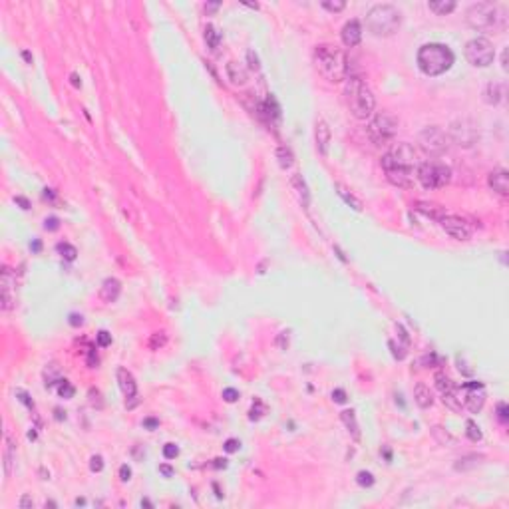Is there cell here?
<instances>
[{
  "instance_id": "obj_10",
  "label": "cell",
  "mask_w": 509,
  "mask_h": 509,
  "mask_svg": "<svg viewBox=\"0 0 509 509\" xmlns=\"http://www.w3.org/2000/svg\"><path fill=\"white\" fill-rule=\"evenodd\" d=\"M493 58H495V50L487 38H474L466 44V60L472 66L487 68L489 64H493Z\"/></svg>"
},
{
  "instance_id": "obj_18",
  "label": "cell",
  "mask_w": 509,
  "mask_h": 509,
  "mask_svg": "<svg viewBox=\"0 0 509 509\" xmlns=\"http://www.w3.org/2000/svg\"><path fill=\"white\" fill-rule=\"evenodd\" d=\"M340 38L344 42V46H358L360 40H362V26L358 20H348L344 26H342V32H340Z\"/></svg>"
},
{
  "instance_id": "obj_40",
  "label": "cell",
  "mask_w": 509,
  "mask_h": 509,
  "mask_svg": "<svg viewBox=\"0 0 509 509\" xmlns=\"http://www.w3.org/2000/svg\"><path fill=\"white\" fill-rule=\"evenodd\" d=\"M90 470L97 474V472H101L104 470V457L101 455H94L92 460H90Z\"/></svg>"
},
{
  "instance_id": "obj_51",
  "label": "cell",
  "mask_w": 509,
  "mask_h": 509,
  "mask_svg": "<svg viewBox=\"0 0 509 509\" xmlns=\"http://www.w3.org/2000/svg\"><path fill=\"white\" fill-rule=\"evenodd\" d=\"M143 426L149 428V430H156L159 426V420H156V418H145V420H143Z\"/></svg>"
},
{
  "instance_id": "obj_16",
  "label": "cell",
  "mask_w": 509,
  "mask_h": 509,
  "mask_svg": "<svg viewBox=\"0 0 509 509\" xmlns=\"http://www.w3.org/2000/svg\"><path fill=\"white\" fill-rule=\"evenodd\" d=\"M330 137H332V133H330V127H328V124H326L322 118H318L317 126H315V139H317L318 154H320L322 158H326V156H328Z\"/></svg>"
},
{
  "instance_id": "obj_58",
  "label": "cell",
  "mask_w": 509,
  "mask_h": 509,
  "mask_svg": "<svg viewBox=\"0 0 509 509\" xmlns=\"http://www.w3.org/2000/svg\"><path fill=\"white\" fill-rule=\"evenodd\" d=\"M501 68L507 70V50H503V54H501Z\"/></svg>"
},
{
  "instance_id": "obj_36",
  "label": "cell",
  "mask_w": 509,
  "mask_h": 509,
  "mask_svg": "<svg viewBox=\"0 0 509 509\" xmlns=\"http://www.w3.org/2000/svg\"><path fill=\"white\" fill-rule=\"evenodd\" d=\"M356 481H358V485H362V487H372V485H374V476H372L370 472H358Z\"/></svg>"
},
{
  "instance_id": "obj_11",
  "label": "cell",
  "mask_w": 509,
  "mask_h": 509,
  "mask_svg": "<svg viewBox=\"0 0 509 509\" xmlns=\"http://www.w3.org/2000/svg\"><path fill=\"white\" fill-rule=\"evenodd\" d=\"M449 141H455L457 145H464V147H472L474 143L477 141L479 137V131H477L476 124L472 120H455L451 126H449Z\"/></svg>"
},
{
  "instance_id": "obj_33",
  "label": "cell",
  "mask_w": 509,
  "mask_h": 509,
  "mask_svg": "<svg viewBox=\"0 0 509 509\" xmlns=\"http://www.w3.org/2000/svg\"><path fill=\"white\" fill-rule=\"evenodd\" d=\"M56 384H58V388H56V390H58L60 398H66V400H68V398H72V396H74V386H72L68 380H58Z\"/></svg>"
},
{
  "instance_id": "obj_4",
  "label": "cell",
  "mask_w": 509,
  "mask_h": 509,
  "mask_svg": "<svg viewBox=\"0 0 509 509\" xmlns=\"http://www.w3.org/2000/svg\"><path fill=\"white\" fill-rule=\"evenodd\" d=\"M468 24L477 32H501L507 26V16L503 8L493 2H477L466 14Z\"/></svg>"
},
{
  "instance_id": "obj_28",
  "label": "cell",
  "mask_w": 509,
  "mask_h": 509,
  "mask_svg": "<svg viewBox=\"0 0 509 509\" xmlns=\"http://www.w3.org/2000/svg\"><path fill=\"white\" fill-rule=\"evenodd\" d=\"M428 8L440 16H445L455 8V2L453 0H432V2H428Z\"/></svg>"
},
{
  "instance_id": "obj_17",
  "label": "cell",
  "mask_w": 509,
  "mask_h": 509,
  "mask_svg": "<svg viewBox=\"0 0 509 509\" xmlns=\"http://www.w3.org/2000/svg\"><path fill=\"white\" fill-rule=\"evenodd\" d=\"M118 384H120V390L124 392V396L127 400L137 398V384H135V378H133V374L129 370L118 368Z\"/></svg>"
},
{
  "instance_id": "obj_42",
  "label": "cell",
  "mask_w": 509,
  "mask_h": 509,
  "mask_svg": "<svg viewBox=\"0 0 509 509\" xmlns=\"http://www.w3.org/2000/svg\"><path fill=\"white\" fill-rule=\"evenodd\" d=\"M223 447H225V451H227V453H235V451L241 447V442H239V440H235V438H231V440H227V442H225Z\"/></svg>"
},
{
  "instance_id": "obj_35",
  "label": "cell",
  "mask_w": 509,
  "mask_h": 509,
  "mask_svg": "<svg viewBox=\"0 0 509 509\" xmlns=\"http://www.w3.org/2000/svg\"><path fill=\"white\" fill-rule=\"evenodd\" d=\"M468 438L472 440V442H479L481 440V432H479V428H477V424L474 420H468Z\"/></svg>"
},
{
  "instance_id": "obj_31",
  "label": "cell",
  "mask_w": 509,
  "mask_h": 509,
  "mask_svg": "<svg viewBox=\"0 0 509 509\" xmlns=\"http://www.w3.org/2000/svg\"><path fill=\"white\" fill-rule=\"evenodd\" d=\"M277 159H279V163H281L283 169L292 167V163H294V156H292L290 147H286V145H281V147L277 149Z\"/></svg>"
},
{
  "instance_id": "obj_37",
  "label": "cell",
  "mask_w": 509,
  "mask_h": 509,
  "mask_svg": "<svg viewBox=\"0 0 509 509\" xmlns=\"http://www.w3.org/2000/svg\"><path fill=\"white\" fill-rule=\"evenodd\" d=\"M322 6L326 8V10H330V12H340V10H344V6H346V2L344 0H324L322 2Z\"/></svg>"
},
{
  "instance_id": "obj_38",
  "label": "cell",
  "mask_w": 509,
  "mask_h": 509,
  "mask_svg": "<svg viewBox=\"0 0 509 509\" xmlns=\"http://www.w3.org/2000/svg\"><path fill=\"white\" fill-rule=\"evenodd\" d=\"M177 455H179V447L175 444L163 445V457H165V460H175Z\"/></svg>"
},
{
  "instance_id": "obj_30",
  "label": "cell",
  "mask_w": 509,
  "mask_h": 509,
  "mask_svg": "<svg viewBox=\"0 0 509 509\" xmlns=\"http://www.w3.org/2000/svg\"><path fill=\"white\" fill-rule=\"evenodd\" d=\"M205 42L211 50H217L219 48V42H221V32L217 30L213 24H207L205 26Z\"/></svg>"
},
{
  "instance_id": "obj_60",
  "label": "cell",
  "mask_w": 509,
  "mask_h": 509,
  "mask_svg": "<svg viewBox=\"0 0 509 509\" xmlns=\"http://www.w3.org/2000/svg\"><path fill=\"white\" fill-rule=\"evenodd\" d=\"M22 56H24V60L28 64H32V56H30V52H22Z\"/></svg>"
},
{
  "instance_id": "obj_56",
  "label": "cell",
  "mask_w": 509,
  "mask_h": 509,
  "mask_svg": "<svg viewBox=\"0 0 509 509\" xmlns=\"http://www.w3.org/2000/svg\"><path fill=\"white\" fill-rule=\"evenodd\" d=\"M219 8V2H211V4H205V10L207 12H213V10H217Z\"/></svg>"
},
{
  "instance_id": "obj_25",
  "label": "cell",
  "mask_w": 509,
  "mask_h": 509,
  "mask_svg": "<svg viewBox=\"0 0 509 509\" xmlns=\"http://www.w3.org/2000/svg\"><path fill=\"white\" fill-rule=\"evenodd\" d=\"M503 95H505V90H503V84H499V82H491L483 90V99L489 106H497L503 99Z\"/></svg>"
},
{
  "instance_id": "obj_24",
  "label": "cell",
  "mask_w": 509,
  "mask_h": 509,
  "mask_svg": "<svg viewBox=\"0 0 509 509\" xmlns=\"http://www.w3.org/2000/svg\"><path fill=\"white\" fill-rule=\"evenodd\" d=\"M227 76L235 86H245L249 80V72L243 64L239 62H229L227 64Z\"/></svg>"
},
{
  "instance_id": "obj_45",
  "label": "cell",
  "mask_w": 509,
  "mask_h": 509,
  "mask_svg": "<svg viewBox=\"0 0 509 509\" xmlns=\"http://www.w3.org/2000/svg\"><path fill=\"white\" fill-rule=\"evenodd\" d=\"M16 396H18V400H20L22 404H26V406H28L30 410H32V408H34V402H32L30 396H28V394H26L24 390H16Z\"/></svg>"
},
{
  "instance_id": "obj_2",
  "label": "cell",
  "mask_w": 509,
  "mask_h": 509,
  "mask_svg": "<svg viewBox=\"0 0 509 509\" xmlns=\"http://www.w3.org/2000/svg\"><path fill=\"white\" fill-rule=\"evenodd\" d=\"M313 60H315L318 74L324 80L332 82V84L344 82L348 78V58H346V54L338 46L318 44L317 48H315Z\"/></svg>"
},
{
  "instance_id": "obj_20",
  "label": "cell",
  "mask_w": 509,
  "mask_h": 509,
  "mask_svg": "<svg viewBox=\"0 0 509 509\" xmlns=\"http://www.w3.org/2000/svg\"><path fill=\"white\" fill-rule=\"evenodd\" d=\"M120 292H122V283L118 279H114V277L106 279L101 283V286H99V298L104 302H116L118 296H120Z\"/></svg>"
},
{
  "instance_id": "obj_53",
  "label": "cell",
  "mask_w": 509,
  "mask_h": 509,
  "mask_svg": "<svg viewBox=\"0 0 509 509\" xmlns=\"http://www.w3.org/2000/svg\"><path fill=\"white\" fill-rule=\"evenodd\" d=\"M14 201H16V203H18V205H20L22 209H30V203H28V199H24V197H16Z\"/></svg>"
},
{
  "instance_id": "obj_61",
  "label": "cell",
  "mask_w": 509,
  "mask_h": 509,
  "mask_svg": "<svg viewBox=\"0 0 509 509\" xmlns=\"http://www.w3.org/2000/svg\"><path fill=\"white\" fill-rule=\"evenodd\" d=\"M143 505H145V507H151V501H147V499H143V501H141V507H143Z\"/></svg>"
},
{
  "instance_id": "obj_47",
  "label": "cell",
  "mask_w": 509,
  "mask_h": 509,
  "mask_svg": "<svg viewBox=\"0 0 509 509\" xmlns=\"http://www.w3.org/2000/svg\"><path fill=\"white\" fill-rule=\"evenodd\" d=\"M247 60H249V66H251L253 70H259V68H261V64H259V56L254 54L253 50H247Z\"/></svg>"
},
{
  "instance_id": "obj_5",
  "label": "cell",
  "mask_w": 509,
  "mask_h": 509,
  "mask_svg": "<svg viewBox=\"0 0 509 509\" xmlns=\"http://www.w3.org/2000/svg\"><path fill=\"white\" fill-rule=\"evenodd\" d=\"M455 60L453 52L449 46L445 44H438V42H430L424 44L418 50V66L426 76H440L451 68V64Z\"/></svg>"
},
{
  "instance_id": "obj_43",
  "label": "cell",
  "mask_w": 509,
  "mask_h": 509,
  "mask_svg": "<svg viewBox=\"0 0 509 509\" xmlns=\"http://www.w3.org/2000/svg\"><path fill=\"white\" fill-rule=\"evenodd\" d=\"M497 418H499L501 424L507 422V404H505V402H499V404H497Z\"/></svg>"
},
{
  "instance_id": "obj_7",
  "label": "cell",
  "mask_w": 509,
  "mask_h": 509,
  "mask_svg": "<svg viewBox=\"0 0 509 509\" xmlns=\"http://www.w3.org/2000/svg\"><path fill=\"white\" fill-rule=\"evenodd\" d=\"M396 131H398V118L392 116L390 112H380V114L372 116L366 126V133H368L370 141L378 147L388 145L394 139Z\"/></svg>"
},
{
  "instance_id": "obj_44",
  "label": "cell",
  "mask_w": 509,
  "mask_h": 509,
  "mask_svg": "<svg viewBox=\"0 0 509 509\" xmlns=\"http://www.w3.org/2000/svg\"><path fill=\"white\" fill-rule=\"evenodd\" d=\"M332 400H334L336 404H344V402H346V392H344L342 388H336V390L332 392Z\"/></svg>"
},
{
  "instance_id": "obj_6",
  "label": "cell",
  "mask_w": 509,
  "mask_h": 509,
  "mask_svg": "<svg viewBox=\"0 0 509 509\" xmlns=\"http://www.w3.org/2000/svg\"><path fill=\"white\" fill-rule=\"evenodd\" d=\"M402 24V14L392 4H376L366 14V28L374 36H392Z\"/></svg>"
},
{
  "instance_id": "obj_8",
  "label": "cell",
  "mask_w": 509,
  "mask_h": 509,
  "mask_svg": "<svg viewBox=\"0 0 509 509\" xmlns=\"http://www.w3.org/2000/svg\"><path fill=\"white\" fill-rule=\"evenodd\" d=\"M416 177L426 189H440L451 181V169L442 161H424L418 165Z\"/></svg>"
},
{
  "instance_id": "obj_21",
  "label": "cell",
  "mask_w": 509,
  "mask_h": 509,
  "mask_svg": "<svg viewBox=\"0 0 509 509\" xmlns=\"http://www.w3.org/2000/svg\"><path fill=\"white\" fill-rule=\"evenodd\" d=\"M14 453H16V445L12 442L10 434L4 432V447H2V466H4V476L10 477L12 474V466H14Z\"/></svg>"
},
{
  "instance_id": "obj_14",
  "label": "cell",
  "mask_w": 509,
  "mask_h": 509,
  "mask_svg": "<svg viewBox=\"0 0 509 509\" xmlns=\"http://www.w3.org/2000/svg\"><path fill=\"white\" fill-rule=\"evenodd\" d=\"M0 294H2V311H10L16 302V275L12 273L10 267H2Z\"/></svg>"
},
{
  "instance_id": "obj_19",
  "label": "cell",
  "mask_w": 509,
  "mask_h": 509,
  "mask_svg": "<svg viewBox=\"0 0 509 509\" xmlns=\"http://www.w3.org/2000/svg\"><path fill=\"white\" fill-rule=\"evenodd\" d=\"M487 183H489V187L495 191V193H499V195H509V175L505 169H495V171H491L489 173V177H487Z\"/></svg>"
},
{
  "instance_id": "obj_49",
  "label": "cell",
  "mask_w": 509,
  "mask_h": 509,
  "mask_svg": "<svg viewBox=\"0 0 509 509\" xmlns=\"http://www.w3.org/2000/svg\"><path fill=\"white\" fill-rule=\"evenodd\" d=\"M263 412H265V408H263V404L257 400V410L251 408V416H249V418H251V420H259V418L263 416Z\"/></svg>"
},
{
  "instance_id": "obj_34",
  "label": "cell",
  "mask_w": 509,
  "mask_h": 509,
  "mask_svg": "<svg viewBox=\"0 0 509 509\" xmlns=\"http://www.w3.org/2000/svg\"><path fill=\"white\" fill-rule=\"evenodd\" d=\"M58 251L62 253V257L66 259V261H74V259H76V254H78L76 247H74V245H70V243H60V245H58Z\"/></svg>"
},
{
  "instance_id": "obj_32",
  "label": "cell",
  "mask_w": 509,
  "mask_h": 509,
  "mask_svg": "<svg viewBox=\"0 0 509 509\" xmlns=\"http://www.w3.org/2000/svg\"><path fill=\"white\" fill-rule=\"evenodd\" d=\"M477 460H479V457H477V455H466V457H462V460H457V462H455V466H453V468H455V470H457V472H464V470H470V468H476L477 464H479V462H477Z\"/></svg>"
},
{
  "instance_id": "obj_26",
  "label": "cell",
  "mask_w": 509,
  "mask_h": 509,
  "mask_svg": "<svg viewBox=\"0 0 509 509\" xmlns=\"http://www.w3.org/2000/svg\"><path fill=\"white\" fill-rule=\"evenodd\" d=\"M414 400H416V404L420 406V408H430L432 404H434V396H432V392H430V388L426 386V384H416V388H414Z\"/></svg>"
},
{
  "instance_id": "obj_59",
  "label": "cell",
  "mask_w": 509,
  "mask_h": 509,
  "mask_svg": "<svg viewBox=\"0 0 509 509\" xmlns=\"http://www.w3.org/2000/svg\"><path fill=\"white\" fill-rule=\"evenodd\" d=\"M225 466H227V460H221V457L215 460V468H225Z\"/></svg>"
},
{
  "instance_id": "obj_54",
  "label": "cell",
  "mask_w": 509,
  "mask_h": 509,
  "mask_svg": "<svg viewBox=\"0 0 509 509\" xmlns=\"http://www.w3.org/2000/svg\"><path fill=\"white\" fill-rule=\"evenodd\" d=\"M18 505H20V507H32V505H34V501H32L28 495H24V497L20 499V503H18Z\"/></svg>"
},
{
  "instance_id": "obj_12",
  "label": "cell",
  "mask_w": 509,
  "mask_h": 509,
  "mask_svg": "<svg viewBox=\"0 0 509 509\" xmlns=\"http://www.w3.org/2000/svg\"><path fill=\"white\" fill-rule=\"evenodd\" d=\"M462 406H466L472 414H477L483 410L485 404V388L481 382H464L460 390Z\"/></svg>"
},
{
  "instance_id": "obj_29",
  "label": "cell",
  "mask_w": 509,
  "mask_h": 509,
  "mask_svg": "<svg viewBox=\"0 0 509 509\" xmlns=\"http://www.w3.org/2000/svg\"><path fill=\"white\" fill-rule=\"evenodd\" d=\"M336 189H338V195L344 199L346 205H350L354 211H362V201H360L352 191H348L346 187H342V185H336Z\"/></svg>"
},
{
  "instance_id": "obj_39",
  "label": "cell",
  "mask_w": 509,
  "mask_h": 509,
  "mask_svg": "<svg viewBox=\"0 0 509 509\" xmlns=\"http://www.w3.org/2000/svg\"><path fill=\"white\" fill-rule=\"evenodd\" d=\"M223 400L229 402V404H233V402L239 400V392H237L235 388H225V390H223Z\"/></svg>"
},
{
  "instance_id": "obj_55",
  "label": "cell",
  "mask_w": 509,
  "mask_h": 509,
  "mask_svg": "<svg viewBox=\"0 0 509 509\" xmlns=\"http://www.w3.org/2000/svg\"><path fill=\"white\" fill-rule=\"evenodd\" d=\"M159 472H161V474H163V476H165V477H171V476H173V470H171L169 466H159Z\"/></svg>"
},
{
  "instance_id": "obj_27",
  "label": "cell",
  "mask_w": 509,
  "mask_h": 509,
  "mask_svg": "<svg viewBox=\"0 0 509 509\" xmlns=\"http://www.w3.org/2000/svg\"><path fill=\"white\" fill-rule=\"evenodd\" d=\"M340 420L344 422V426L348 428V432L352 434V438L358 442L360 440V428H358V422H356V414L354 410H342L340 412Z\"/></svg>"
},
{
  "instance_id": "obj_13",
  "label": "cell",
  "mask_w": 509,
  "mask_h": 509,
  "mask_svg": "<svg viewBox=\"0 0 509 509\" xmlns=\"http://www.w3.org/2000/svg\"><path fill=\"white\" fill-rule=\"evenodd\" d=\"M434 382H436V388L440 390L442 394V400L447 408L451 410H462V398H460V390L455 388V384L451 382V378L445 374V372H438L434 376Z\"/></svg>"
},
{
  "instance_id": "obj_15",
  "label": "cell",
  "mask_w": 509,
  "mask_h": 509,
  "mask_svg": "<svg viewBox=\"0 0 509 509\" xmlns=\"http://www.w3.org/2000/svg\"><path fill=\"white\" fill-rule=\"evenodd\" d=\"M440 225L444 229L445 233L457 241H468L472 237V227L468 223L464 221L462 217H455V215H444L440 219Z\"/></svg>"
},
{
  "instance_id": "obj_46",
  "label": "cell",
  "mask_w": 509,
  "mask_h": 509,
  "mask_svg": "<svg viewBox=\"0 0 509 509\" xmlns=\"http://www.w3.org/2000/svg\"><path fill=\"white\" fill-rule=\"evenodd\" d=\"M275 342H277V346H279L281 350H286L288 348V332H281V334L277 336V340H275Z\"/></svg>"
},
{
  "instance_id": "obj_57",
  "label": "cell",
  "mask_w": 509,
  "mask_h": 509,
  "mask_svg": "<svg viewBox=\"0 0 509 509\" xmlns=\"http://www.w3.org/2000/svg\"><path fill=\"white\" fill-rule=\"evenodd\" d=\"M70 80H72V84H74V86H76V88H80V86H82V82H80V78H78V74H72V76H70Z\"/></svg>"
},
{
  "instance_id": "obj_3",
  "label": "cell",
  "mask_w": 509,
  "mask_h": 509,
  "mask_svg": "<svg viewBox=\"0 0 509 509\" xmlns=\"http://www.w3.org/2000/svg\"><path fill=\"white\" fill-rule=\"evenodd\" d=\"M344 95H346V104L352 116L356 120H368L374 114L376 108V99L372 90L364 84L362 78L358 76H348L346 84H344Z\"/></svg>"
},
{
  "instance_id": "obj_48",
  "label": "cell",
  "mask_w": 509,
  "mask_h": 509,
  "mask_svg": "<svg viewBox=\"0 0 509 509\" xmlns=\"http://www.w3.org/2000/svg\"><path fill=\"white\" fill-rule=\"evenodd\" d=\"M44 229L46 231H56V229H60V221L56 217H50V219L44 221Z\"/></svg>"
},
{
  "instance_id": "obj_9",
  "label": "cell",
  "mask_w": 509,
  "mask_h": 509,
  "mask_svg": "<svg viewBox=\"0 0 509 509\" xmlns=\"http://www.w3.org/2000/svg\"><path fill=\"white\" fill-rule=\"evenodd\" d=\"M418 143L428 156H442L449 147V135L442 127H424L420 131V135H418Z\"/></svg>"
},
{
  "instance_id": "obj_22",
  "label": "cell",
  "mask_w": 509,
  "mask_h": 509,
  "mask_svg": "<svg viewBox=\"0 0 509 509\" xmlns=\"http://www.w3.org/2000/svg\"><path fill=\"white\" fill-rule=\"evenodd\" d=\"M290 185H292V189L296 193L300 205H302V207H309V205H311V191H309V185H307L304 177H302L300 173H294V175L290 177Z\"/></svg>"
},
{
  "instance_id": "obj_52",
  "label": "cell",
  "mask_w": 509,
  "mask_h": 509,
  "mask_svg": "<svg viewBox=\"0 0 509 509\" xmlns=\"http://www.w3.org/2000/svg\"><path fill=\"white\" fill-rule=\"evenodd\" d=\"M70 324H72V326L84 324V317H82V315H70Z\"/></svg>"
},
{
  "instance_id": "obj_41",
  "label": "cell",
  "mask_w": 509,
  "mask_h": 509,
  "mask_svg": "<svg viewBox=\"0 0 509 509\" xmlns=\"http://www.w3.org/2000/svg\"><path fill=\"white\" fill-rule=\"evenodd\" d=\"M97 344L99 346H110L112 344V334L106 332V330H99L97 332Z\"/></svg>"
},
{
  "instance_id": "obj_1",
  "label": "cell",
  "mask_w": 509,
  "mask_h": 509,
  "mask_svg": "<svg viewBox=\"0 0 509 509\" xmlns=\"http://www.w3.org/2000/svg\"><path fill=\"white\" fill-rule=\"evenodd\" d=\"M418 165V154L410 143H394L392 149L382 156V169L388 181L396 187H412Z\"/></svg>"
},
{
  "instance_id": "obj_50",
  "label": "cell",
  "mask_w": 509,
  "mask_h": 509,
  "mask_svg": "<svg viewBox=\"0 0 509 509\" xmlns=\"http://www.w3.org/2000/svg\"><path fill=\"white\" fill-rule=\"evenodd\" d=\"M120 479H122V481H129V479H131V470H129L127 466H122V468H120Z\"/></svg>"
},
{
  "instance_id": "obj_23",
  "label": "cell",
  "mask_w": 509,
  "mask_h": 509,
  "mask_svg": "<svg viewBox=\"0 0 509 509\" xmlns=\"http://www.w3.org/2000/svg\"><path fill=\"white\" fill-rule=\"evenodd\" d=\"M414 207H416V211H420L422 215H426V217H430V219H434V221H440L444 215H447L442 205L430 203V201H418Z\"/></svg>"
}]
</instances>
